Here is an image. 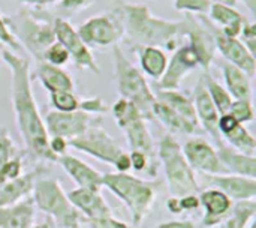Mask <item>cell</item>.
Instances as JSON below:
<instances>
[{
  "mask_svg": "<svg viewBox=\"0 0 256 228\" xmlns=\"http://www.w3.org/2000/svg\"><path fill=\"white\" fill-rule=\"evenodd\" d=\"M210 3H216V5H226V6L237 8L238 0H210Z\"/></svg>",
  "mask_w": 256,
  "mask_h": 228,
  "instance_id": "50",
  "label": "cell"
},
{
  "mask_svg": "<svg viewBox=\"0 0 256 228\" xmlns=\"http://www.w3.org/2000/svg\"><path fill=\"white\" fill-rule=\"evenodd\" d=\"M84 221L88 228H138L129 225L120 219H116L112 215L104 216V218H96V219H84Z\"/></svg>",
  "mask_w": 256,
  "mask_h": 228,
  "instance_id": "43",
  "label": "cell"
},
{
  "mask_svg": "<svg viewBox=\"0 0 256 228\" xmlns=\"http://www.w3.org/2000/svg\"><path fill=\"white\" fill-rule=\"evenodd\" d=\"M0 66H2V57H0Z\"/></svg>",
  "mask_w": 256,
  "mask_h": 228,
  "instance_id": "54",
  "label": "cell"
},
{
  "mask_svg": "<svg viewBox=\"0 0 256 228\" xmlns=\"http://www.w3.org/2000/svg\"><path fill=\"white\" fill-rule=\"evenodd\" d=\"M94 2L96 0H58L52 8H46V11L52 18L69 20L74 15L90 8Z\"/></svg>",
  "mask_w": 256,
  "mask_h": 228,
  "instance_id": "34",
  "label": "cell"
},
{
  "mask_svg": "<svg viewBox=\"0 0 256 228\" xmlns=\"http://www.w3.org/2000/svg\"><path fill=\"white\" fill-rule=\"evenodd\" d=\"M68 147H69L68 140L60 138V137H50V150L52 152L56 158H60L62 155H64Z\"/></svg>",
  "mask_w": 256,
  "mask_h": 228,
  "instance_id": "46",
  "label": "cell"
},
{
  "mask_svg": "<svg viewBox=\"0 0 256 228\" xmlns=\"http://www.w3.org/2000/svg\"><path fill=\"white\" fill-rule=\"evenodd\" d=\"M158 159L164 167L165 180L171 197H184L198 194L200 185L195 171L188 164L183 149L177 138L165 134L158 147Z\"/></svg>",
  "mask_w": 256,
  "mask_h": 228,
  "instance_id": "6",
  "label": "cell"
},
{
  "mask_svg": "<svg viewBox=\"0 0 256 228\" xmlns=\"http://www.w3.org/2000/svg\"><path fill=\"white\" fill-rule=\"evenodd\" d=\"M114 9L123 21L126 44L135 47H159L165 51H174L183 33V20L171 21L156 17L144 3L118 0Z\"/></svg>",
  "mask_w": 256,
  "mask_h": 228,
  "instance_id": "2",
  "label": "cell"
},
{
  "mask_svg": "<svg viewBox=\"0 0 256 228\" xmlns=\"http://www.w3.org/2000/svg\"><path fill=\"white\" fill-rule=\"evenodd\" d=\"M134 50L138 53L142 74L153 78L154 81L160 80L168 66L166 51L159 47H135Z\"/></svg>",
  "mask_w": 256,
  "mask_h": 228,
  "instance_id": "29",
  "label": "cell"
},
{
  "mask_svg": "<svg viewBox=\"0 0 256 228\" xmlns=\"http://www.w3.org/2000/svg\"><path fill=\"white\" fill-rule=\"evenodd\" d=\"M48 101L52 110L60 113L78 111L81 107V98L75 92H52L48 93Z\"/></svg>",
  "mask_w": 256,
  "mask_h": 228,
  "instance_id": "35",
  "label": "cell"
},
{
  "mask_svg": "<svg viewBox=\"0 0 256 228\" xmlns=\"http://www.w3.org/2000/svg\"><path fill=\"white\" fill-rule=\"evenodd\" d=\"M33 78L39 80L40 84L48 90V93L74 92L75 90V83H74L72 75L64 68L52 66L46 62L36 63Z\"/></svg>",
  "mask_w": 256,
  "mask_h": 228,
  "instance_id": "24",
  "label": "cell"
},
{
  "mask_svg": "<svg viewBox=\"0 0 256 228\" xmlns=\"http://www.w3.org/2000/svg\"><path fill=\"white\" fill-rule=\"evenodd\" d=\"M32 228H52V225H51V222H50V221H44V222H40V224L33 225Z\"/></svg>",
  "mask_w": 256,
  "mask_h": 228,
  "instance_id": "52",
  "label": "cell"
},
{
  "mask_svg": "<svg viewBox=\"0 0 256 228\" xmlns=\"http://www.w3.org/2000/svg\"><path fill=\"white\" fill-rule=\"evenodd\" d=\"M210 6V0H174V9L186 15H207Z\"/></svg>",
  "mask_w": 256,
  "mask_h": 228,
  "instance_id": "39",
  "label": "cell"
},
{
  "mask_svg": "<svg viewBox=\"0 0 256 228\" xmlns=\"http://www.w3.org/2000/svg\"><path fill=\"white\" fill-rule=\"evenodd\" d=\"M69 60H70L69 53H68L66 48H64L60 42H57V41H54V42L45 50L44 59H42V62H46V63H50V65H52V66H58V68H63L66 63H69Z\"/></svg>",
  "mask_w": 256,
  "mask_h": 228,
  "instance_id": "40",
  "label": "cell"
},
{
  "mask_svg": "<svg viewBox=\"0 0 256 228\" xmlns=\"http://www.w3.org/2000/svg\"><path fill=\"white\" fill-rule=\"evenodd\" d=\"M36 207L32 198L0 207V228H32L34 225Z\"/></svg>",
  "mask_w": 256,
  "mask_h": 228,
  "instance_id": "26",
  "label": "cell"
},
{
  "mask_svg": "<svg viewBox=\"0 0 256 228\" xmlns=\"http://www.w3.org/2000/svg\"><path fill=\"white\" fill-rule=\"evenodd\" d=\"M18 156H21V152L14 143V138L10 137L8 128L0 125V170Z\"/></svg>",
  "mask_w": 256,
  "mask_h": 228,
  "instance_id": "37",
  "label": "cell"
},
{
  "mask_svg": "<svg viewBox=\"0 0 256 228\" xmlns=\"http://www.w3.org/2000/svg\"><path fill=\"white\" fill-rule=\"evenodd\" d=\"M222 138L226 140V143L242 152V153H246V155H250V156H255L256 153V140L254 137V134L242 123H238L230 134L224 135Z\"/></svg>",
  "mask_w": 256,
  "mask_h": 228,
  "instance_id": "33",
  "label": "cell"
},
{
  "mask_svg": "<svg viewBox=\"0 0 256 228\" xmlns=\"http://www.w3.org/2000/svg\"><path fill=\"white\" fill-rule=\"evenodd\" d=\"M156 228H196V225L192 221H166Z\"/></svg>",
  "mask_w": 256,
  "mask_h": 228,
  "instance_id": "49",
  "label": "cell"
},
{
  "mask_svg": "<svg viewBox=\"0 0 256 228\" xmlns=\"http://www.w3.org/2000/svg\"><path fill=\"white\" fill-rule=\"evenodd\" d=\"M228 114H231L238 123L246 125L254 122L255 119V110H254V104L252 99H234Z\"/></svg>",
  "mask_w": 256,
  "mask_h": 228,
  "instance_id": "38",
  "label": "cell"
},
{
  "mask_svg": "<svg viewBox=\"0 0 256 228\" xmlns=\"http://www.w3.org/2000/svg\"><path fill=\"white\" fill-rule=\"evenodd\" d=\"M68 144L69 147L110 165H114L124 152L120 144L106 132V129L102 126V122L92 125L81 137L68 141Z\"/></svg>",
  "mask_w": 256,
  "mask_h": 228,
  "instance_id": "10",
  "label": "cell"
},
{
  "mask_svg": "<svg viewBox=\"0 0 256 228\" xmlns=\"http://www.w3.org/2000/svg\"><path fill=\"white\" fill-rule=\"evenodd\" d=\"M4 21L22 50L32 54L34 62H42L45 50L56 41L54 18L46 9L21 8L4 15Z\"/></svg>",
  "mask_w": 256,
  "mask_h": 228,
  "instance_id": "3",
  "label": "cell"
},
{
  "mask_svg": "<svg viewBox=\"0 0 256 228\" xmlns=\"http://www.w3.org/2000/svg\"><path fill=\"white\" fill-rule=\"evenodd\" d=\"M76 32L88 48H112L118 45L124 36L122 17L114 8L90 17L80 24Z\"/></svg>",
  "mask_w": 256,
  "mask_h": 228,
  "instance_id": "9",
  "label": "cell"
},
{
  "mask_svg": "<svg viewBox=\"0 0 256 228\" xmlns=\"http://www.w3.org/2000/svg\"><path fill=\"white\" fill-rule=\"evenodd\" d=\"M68 198L84 219H96L112 215V209L106 203L100 191L75 188L68 192Z\"/></svg>",
  "mask_w": 256,
  "mask_h": 228,
  "instance_id": "18",
  "label": "cell"
},
{
  "mask_svg": "<svg viewBox=\"0 0 256 228\" xmlns=\"http://www.w3.org/2000/svg\"><path fill=\"white\" fill-rule=\"evenodd\" d=\"M256 216V201L246 200L237 201L231 212L225 216V219L218 225L219 228H248Z\"/></svg>",
  "mask_w": 256,
  "mask_h": 228,
  "instance_id": "31",
  "label": "cell"
},
{
  "mask_svg": "<svg viewBox=\"0 0 256 228\" xmlns=\"http://www.w3.org/2000/svg\"><path fill=\"white\" fill-rule=\"evenodd\" d=\"M182 38L188 39V44L198 56L200 68L202 72H210V68L216 57L213 24L206 15H186L183 20Z\"/></svg>",
  "mask_w": 256,
  "mask_h": 228,
  "instance_id": "11",
  "label": "cell"
},
{
  "mask_svg": "<svg viewBox=\"0 0 256 228\" xmlns=\"http://www.w3.org/2000/svg\"><path fill=\"white\" fill-rule=\"evenodd\" d=\"M26 8H33V9H46L52 5H56L58 0H16Z\"/></svg>",
  "mask_w": 256,
  "mask_h": 228,
  "instance_id": "48",
  "label": "cell"
},
{
  "mask_svg": "<svg viewBox=\"0 0 256 228\" xmlns=\"http://www.w3.org/2000/svg\"><path fill=\"white\" fill-rule=\"evenodd\" d=\"M112 60L114 81L120 98L132 102L147 120H153L152 108L156 102V96L144 74L124 56L120 45L112 47Z\"/></svg>",
  "mask_w": 256,
  "mask_h": 228,
  "instance_id": "5",
  "label": "cell"
},
{
  "mask_svg": "<svg viewBox=\"0 0 256 228\" xmlns=\"http://www.w3.org/2000/svg\"><path fill=\"white\" fill-rule=\"evenodd\" d=\"M2 48L10 50V51H14L16 54H21V51H22V48L18 44V41L10 33L9 27H8V24L4 21V15L0 12V50Z\"/></svg>",
  "mask_w": 256,
  "mask_h": 228,
  "instance_id": "41",
  "label": "cell"
},
{
  "mask_svg": "<svg viewBox=\"0 0 256 228\" xmlns=\"http://www.w3.org/2000/svg\"><path fill=\"white\" fill-rule=\"evenodd\" d=\"M202 179L213 188L224 192L232 201L255 200L256 179H249L237 174H201Z\"/></svg>",
  "mask_w": 256,
  "mask_h": 228,
  "instance_id": "17",
  "label": "cell"
},
{
  "mask_svg": "<svg viewBox=\"0 0 256 228\" xmlns=\"http://www.w3.org/2000/svg\"><path fill=\"white\" fill-rule=\"evenodd\" d=\"M112 116L118 129L124 134L130 152H141L153 162H159L158 149L154 146L152 132L147 126V119L129 101L118 98L111 107Z\"/></svg>",
  "mask_w": 256,
  "mask_h": 228,
  "instance_id": "8",
  "label": "cell"
},
{
  "mask_svg": "<svg viewBox=\"0 0 256 228\" xmlns=\"http://www.w3.org/2000/svg\"><path fill=\"white\" fill-rule=\"evenodd\" d=\"M54 35L56 41L66 48L75 66L82 71H90L94 75H100V66L98 65L94 54L82 42L76 29L70 24L69 20L54 18Z\"/></svg>",
  "mask_w": 256,
  "mask_h": 228,
  "instance_id": "12",
  "label": "cell"
},
{
  "mask_svg": "<svg viewBox=\"0 0 256 228\" xmlns=\"http://www.w3.org/2000/svg\"><path fill=\"white\" fill-rule=\"evenodd\" d=\"M243 3H244V6L249 9V12L252 14V15H255L256 12V0H242Z\"/></svg>",
  "mask_w": 256,
  "mask_h": 228,
  "instance_id": "51",
  "label": "cell"
},
{
  "mask_svg": "<svg viewBox=\"0 0 256 228\" xmlns=\"http://www.w3.org/2000/svg\"><path fill=\"white\" fill-rule=\"evenodd\" d=\"M81 111L93 114V116H102L110 111V105L100 98V96H93V98H81Z\"/></svg>",
  "mask_w": 256,
  "mask_h": 228,
  "instance_id": "42",
  "label": "cell"
},
{
  "mask_svg": "<svg viewBox=\"0 0 256 228\" xmlns=\"http://www.w3.org/2000/svg\"><path fill=\"white\" fill-rule=\"evenodd\" d=\"M202 80H204V84H206V89L208 92V96L210 99L213 101L218 113L222 116V114H226L230 111V107L232 104V96L228 93V90L213 78V75L210 72H202Z\"/></svg>",
  "mask_w": 256,
  "mask_h": 228,
  "instance_id": "32",
  "label": "cell"
},
{
  "mask_svg": "<svg viewBox=\"0 0 256 228\" xmlns=\"http://www.w3.org/2000/svg\"><path fill=\"white\" fill-rule=\"evenodd\" d=\"M114 168H116V173H129L132 170V165H130V156H129V152H123V155L117 159V162L114 164Z\"/></svg>",
  "mask_w": 256,
  "mask_h": 228,
  "instance_id": "47",
  "label": "cell"
},
{
  "mask_svg": "<svg viewBox=\"0 0 256 228\" xmlns=\"http://www.w3.org/2000/svg\"><path fill=\"white\" fill-rule=\"evenodd\" d=\"M183 149V155L194 171L200 174H226L222 167L218 150L202 137L189 138Z\"/></svg>",
  "mask_w": 256,
  "mask_h": 228,
  "instance_id": "15",
  "label": "cell"
},
{
  "mask_svg": "<svg viewBox=\"0 0 256 228\" xmlns=\"http://www.w3.org/2000/svg\"><path fill=\"white\" fill-rule=\"evenodd\" d=\"M249 228H256V224H255V221H254V222H252V224H250V225H249Z\"/></svg>",
  "mask_w": 256,
  "mask_h": 228,
  "instance_id": "53",
  "label": "cell"
},
{
  "mask_svg": "<svg viewBox=\"0 0 256 228\" xmlns=\"http://www.w3.org/2000/svg\"><path fill=\"white\" fill-rule=\"evenodd\" d=\"M222 77L225 89L232 99H252V78L240 68L222 60L220 62Z\"/></svg>",
  "mask_w": 256,
  "mask_h": 228,
  "instance_id": "28",
  "label": "cell"
},
{
  "mask_svg": "<svg viewBox=\"0 0 256 228\" xmlns=\"http://www.w3.org/2000/svg\"><path fill=\"white\" fill-rule=\"evenodd\" d=\"M22 174V155L12 159L10 162H8L2 170H0V182H6V180H12L18 176Z\"/></svg>",
  "mask_w": 256,
  "mask_h": 228,
  "instance_id": "44",
  "label": "cell"
},
{
  "mask_svg": "<svg viewBox=\"0 0 256 228\" xmlns=\"http://www.w3.org/2000/svg\"><path fill=\"white\" fill-rule=\"evenodd\" d=\"M154 96L159 102L170 107L176 114H178L190 126H194L202 132V129L198 123V117H196V111H195L192 96H189L188 93H184L182 90H160V92H156Z\"/></svg>",
  "mask_w": 256,
  "mask_h": 228,
  "instance_id": "25",
  "label": "cell"
},
{
  "mask_svg": "<svg viewBox=\"0 0 256 228\" xmlns=\"http://www.w3.org/2000/svg\"><path fill=\"white\" fill-rule=\"evenodd\" d=\"M165 206L166 210L172 215H182L183 212H194L201 207L198 194L184 195V197H170Z\"/></svg>",
  "mask_w": 256,
  "mask_h": 228,
  "instance_id": "36",
  "label": "cell"
},
{
  "mask_svg": "<svg viewBox=\"0 0 256 228\" xmlns=\"http://www.w3.org/2000/svg\"><path fill=\"white\" fill-rule=\"evenodd\" d=\"M207 20L225 36L240 38L244 24L249 21L237 8L212 3Z\"/></svg>",
  "mask_w": 256,
  "mask_h": 228,
  "instance_id": "23",
  "label": "cell"
},
{
  "mask_svg": "<svg viewBox=\"0 0 256 228\" xmlns=\"http://www.w3.org/2000/svg\"><path fill=\"white\" fill-rule=\"evenodd\" d=\"M218 156L226 173L256 179V156L242 153L226 146H220V149L218 150Z\"/></svg>",
  "mask_w": 256,
  "mask_h": 228,
  "instance_id": "27",
  "label": "cell"
},
{
  "mask_svg": "<svg viewBox=\"0 0 256 228\" xmlns=\"http://www.w3.org/2000/svg\"><path fill=\"white\" fill-rule=\"evenodd\" d=\"M192 99H194V105H195L198 123H200L202 132H207L213 138H216L218 141H220V135H219V131H218V122H219V116L220 114L218 113L213 101L208 96V92L206 89L202 75L200 77V80L195 84Z\"/></svg>",
  "mask_w": 256,
  "mask_h": 228,
  "instance_id": "20",
  "label": "cell"
},
{
  "mask_svg": "<svg viewBox=\"0 0 256 228\" xmlns=\"http://www.w3.org/2000/svg\"><path fill=\"white\" fill-rule=\"evenodd\" d=\"M44 171H45V167L44 164H40L34 170L22 173L21 176L12 180L0 182V207L10 206L21 200L28 198V195H32V191L38 177L42 176Z\"/></svg>",
  "mask_w": 256,
  "mask_h": 228,
  "instance_id": "21",
  "label": "cell"
},
{
  "mask_svg": "<svg viewBox=\"0 0 256 228\" xmlns=\"http://www.w3.org/2000/svg\"><path fill=\"white\" fill-rule=\"evenodd\" d=\"M200 68V60L196 53L189 44H182L174 50L171 59H168V66L160 80L154 83L156 92L160 90H180L183 80Z\"/></svg>",
  "mask_w": 256,
  "mask_h": 228,
  "instance_id": "14",
  "label": "cell"
},
{
  "mask_svg": "<svg viewBox=\"0 0 256 228\" xmlns=\"http://www.w3.org/2000/svg\"><path fill=\"white\" fill-rule=\"evenodd\" d=\"M57 164L63 168V171L74 180V183L78 188L94 189V191L102 189L104 174L99 173L92 165H88L87 162L78 159L76 156L64 153L60 158H57Z\"/></svg>",
  "mask_w": 256,
  "mask_h": 228,
  "instance_id": "19",
  "label": "cell"
},
{
  "mask_svg": "<svg viewBox=\"0 0 256 228\" xmlns=\"http://www.w3.org/2000/svg\"><path fill=\"white\" fill-rule=\"evenodd\" d=\"M102 188L112 192L129 210L134 227H138L152 212L159 182L144 180L129 173H106Z\"/></svg>",
  "mask_w": 256,
  "mask_h": 228,
  "instance_id": "4",
  "label": "cell"
},
{
  "mask_svg": "<svg viewBox=\"0 0 256 228\" xmlns=\"http://www.w3.org/2000/svg\"><path fill=\"white\" fill-rule=\"evenodd\" d=\"M32 200L34 207L54 219V224L58 228L81 227V215L75 210L56 177L39 176L32 191Z\"/></svg>",
  "mask_w": 256,
  "mask_h": 228,
  "instance_id": "7",
  "label": "cell"
},
{
  "mask_svg": "<svg viewBox=\"0 0 256 228\" xmlns=\"http://www.w3.org/2000/svg\"><path fill=\"white\" fill-rule=\"evenodd\" d=\"M102 122V116H93L81 110L72 113L48 111L44 116V123L50 137H60L68 141L81 137L92 125Z\"/></svg>",
  "mask_w": 256,
  "mask_h": 228,
  "instance_id": "13",
  "label": "cell"
},
{
  "mask_svg": "<svg viewBox=\"0 0 256 228\" xmlns=\"http://www.w3.org/2000/svg\"><path fill=\"white\" fill-rule=\"evenodd\" d=\"M213 36H214L216 51L222 54L225 62L240 68L250 78H254L256 72L255 56L249 53V50L243 45V42L238 38H230L222 35L214 26H213Z\"/></svg>",
  "mask_w": 256,
  "mask_h": 228,
  "instance_id": "16",
  "label": "cell"
},
{
  "mask_svg": "<svg viewBox=\"0 0 256 228\" xmlns=\"http://www.w3.org/2000/svg\"><path fill=\"white\" fill-rule=\"evenodd\" d=\"M198 198H200V206L204 209L202 225L207 228L218 227L234 206V201L230 197L213 188L202 191L198 195Z\"/></svg>",
  "mask_w": 256,
  "mask_h": 228,
  "instance_id": "22",
  "label": "cell"
},
{
  "mask_svg": "<svg viewBox=\"0 0 256 228\" xmlns=\"http://www.w3.org/2000/svg\"><path fill=\"white\" fill-rule=\"evenodd\" d=\"M242 42H243V45L249 50V53L252 54V56H255L256 54V26L255 23H252V21H248L246 24H244V27H243V30H242V35H240V38H238Z\"/></svg>",
  "mask_w": 256,
  "mask_h": 228,
  "instance_id": "45",
  "label": "cell"
},
{
  "mask_svg": "<svg viewBox=\"0 0 256 228\" xmlns=\"http://www.w3.org/2000/svg\"><path fill=\"white\" fill-rule=\"evenodd\" d=\"M0 57L10 71V102L27 155L40 161V164L57 162V158L50 150V135L32 89L28 62L21 54L6 48L0 50Z\"/></svg>",
  "mask_w": 256,
  "mask_h": 228,
  "instance_id": "1",
  "label": "cell"
},
{
  "mask_svg": "<svg viewBox=\"0 0 256 228\" xmlns=\"http://www.w3.org/2000/svg\"><path fill=\"white\" fill-rule=\"evenodd\" d=\"M152 116H153V119H158L165 126V129L168 131V134H171V135L182 134V135H194V137H196V134H201L200 129L190 126L186 120H183L170 107H166L165 104L159 102L158 99L153 104Z\"/></svg>",
  "mask_w": 256,
  "mask_h": 228,
  "instance_id": "30",
  "label": "cell"
}]
</instances>
